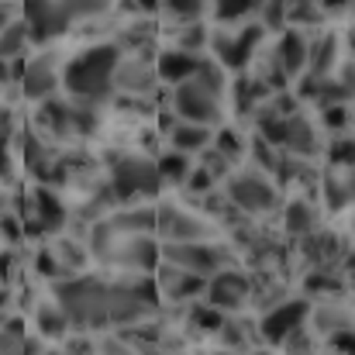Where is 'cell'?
<instances>
[{
  "label": "cell",
  "instance_id": "6da1fadb",
  "mask_svg": "<svg viewBox=\"0 0 355 355\" xmlns=\"http://www.w3.org/2000/svg\"><path fill=\"white\" fill-rule=\"evenodd\" d=\"M121 55L124 52L118 42H97V45H87L83 52H76L62 66L66 97L76 104H90V107L107 104L114 97V69H118Z\"/></svg>",
  "mask_w": 355,
  "mask_h": 355
},
{
  "label": "cell",
  "instance_id": "7a4b0ae2",
  "mask_svg": "<svg viewBox=\"0 0 355 355\" xmlns=\"http://www.w3.org/2000/svg\"><path fill=\"white\" fill-rule=\"evenodd\" d=\"M114 0H21L17 14L28 28L31 45L49 49L62 35H69L80 21H94L111 10Z\"/></svg>",
  "mask_w": 355,
  "mask_h": 355
},
{
  "label": "cell",
  "instance_id": "3957f363",
  "mask_svg": "<svg viewBox=\"0 0 355 355\" xmlns=\"http://www.w3.org/2000/svg\"><path fill=\"white\" fill-rule=\"evenodd\" d=\"M225 94H228V73L218 62H204L197 76L183 80L173 87L169 104L176 121L187 124H204V128H221L225 118Z\"/></svg>",
  "mask_w": 355,
  "mask_h": 355
},
{
  "label": "cell",
  "instance_id": "277c9868",
  "mask_svg": "<svg viewBox=\"0 0 355 355\" xmlns=\"http://www.w3.org/2000/svg\"><path fill=\"white\" fill-rule=\"evenodd\" d=\"M87 248L107 262L111 269H118L124 276H152L159 266V238L155 235H121L107 225V218H101L90 228Z\"/></svg>",
  "mask_w": 355,
  "mask_h": 355
},
{
  "label": "cell",
  "instance_id": "5b68a950",
  "mask_svg": "<svg viewBox=\"0 0 355 355\" xmlns=\"http://www.w3.org/2000/svg\"><path fill=\"white\" fill-rule=\"evenodd\" d=\"M252 128H255V138H262L269 148H276L279 155H293V159H307L314 162L324 148L321 141V128L314 124V118L300 111L293 114H272V111H259L252 118Z\"/></svg>",
  "mask_w": 355,
  "mask_h": 355
},
{
  "label": "cell",
  "instance_id": "8992f818",
  "mask_svg": "<svg viewBox=\"0 0 355 355\" xmlns=\"http://www.w3.org/2000/svg\"><path fill=\"white\" fill-rule=\"evenodd\" d=\"M221 187H225L221 193H225L228 207H232L235 214H241L245 221H248V218H269V214L283 204V193H279L276 180H272L269 173L248 166V162L235 166V169L221 180Z\"/></svg>",
  "mask_w": 355,
  "mask_h": 355
},
{
  "label": "cell",
  "instance_id": "52a82bcc",
  "mask_svg": "<svg viewBox=\"0 0 355 355\" xmlns=\"http://www.w3.org/2000/svg\"><path fill=\"white\" fill-rule=\"evenodd\" d=\"M266 31L259 21H241V24H218L207 35V59L218 62L225 73H245L262 49Z\"/></svg>",
  "mask_w": 355,
  "mask_h": 355
},
{
  "label": "cell",
  "instance_id": "ba28073f",
  "mask_svg": "<svg viewBox=\"0 0 355 355\" xmlns=\"http://www.w3.org/2000/svg\"><path fill=\"white\" fill-rule=\"evenodd\" d=\"M107 190H111V200H121V204H138V200L155 197L162 190L155 159L135 155V152L111 155V162H107Z\"/></svg>",
  "mask_w": 355,
  "mask_h": 355
},
{
  "label": "cell",
  "instance_id": "9c48e42d",
  "mask_svg": "<svg viewBox=\"0 0 355 355\" xmlns=\"http://www.w3.org/2000/svg\"><path fill=\"white\" fill-rule=\"evenodd\" d=\"M307 311H311V300L307 297H283L272 307L259 311V318H255L259 345L279 352L286 345V338H293L300 328H307Z\"/></svg>",
  "mask_w": 355,
  "mask_h": 355
},
{
  "label": "cell",
  "instance_id": "30bf717a",
  "mask_svg": "<svg viewBox=\"0 0 355 355\" xmlns=\"http://www.w3.org/2000/svg\"><path fill=\"white\" fill-rule=\"evenodd\" d=\"M155 238L159 245H183V241H207L218 238V228L207 214H197L183 204H155Z\"/></svg>",
  "mask_w": 355,
  "mask_h": 355
},
{
  "label": "cell",
  "instance_id": "8fae6325",
  "mask_svg": "<svg viewBox=\"0 0 355 355\" xmlns=\"http://www.w3.org/2000/svg\"><path fill=\"white\" fill-rule=\"evenodd\" d=\"M159 262H169V266H180L187 272H197V276H214L218 269H228L235 266V259L228 255V248L218 241V238H207V241H183V245H159Z\"/></svg>",
  "mask_w": 355,
  "mask_h": 355
},
{
  "label": "cell",
  "instance_id": "7c38bea8",
  "mask_svg": "<svg viewBox=\"0 0 355 355\" xmlns=\"http://www.w3.org/2000/svg\"><path fill=\"white\" fill-rule=\"evenodd\" d=\"M252 300H255V279L245 269L228 266V269H218L214 276H207L204 304L214 307V311H221L225 318L228 314H241Z\"/></svg>",
  "mask_w": 355,
  "mask_h": 355
},
{
  "label": "cell",
  "instance_id": "4fadbf2b",
  "mask_svg": "<svg viewBox=\"0 0 355 355\" xmlns=\"http://www.w3.org/2000/svg\"><path fill=\"white\" fill-rule=\"evenodd\" d=\"M17 87H21V97L31 101V104H42L49 97H59V90H62V66L49 52H38L31 59H21L17 62Z\"/></svg>",
  "mask_w": 355,
  "mask_h": 355
},
{
  "label": "cell",
  "instance_id": "5bb4252c",
  "mask_svg": "<svg viewBox=\"0 0 355 355\" xmlns=\"http://www.w3.org/2000/svg\"><path fill=\"white\" fill-rule=\"evenodd\" d=\"M152 283H155L159 297L169 300V304H197V300H204V286H207L204 276L187 272L180 266H169V262H159L155 266Z\"/></svg>",
  "mask_w": 355,
  "mask_h": 355
},
{
  "label": "cell",
  "instance_id": "9a60e30c",
  "mask_svg": "<svg viewBox=\"0 0 355 355\" xmlns=\"http://www.w3.org/2000/svg\"><path fill=\"white\" fill-rule=\"evenodd\" d=\"M307 49H311V35L297 31V28H283L269 42V52H272V59L279 62V69L286 73L290 83L307 73Z\"/></svg>",
  "mask_w": 355,
  "mask_h": 355
},
{
  "label": "cell",
  "instance_id": "2e32d148",
  "mask_svg": "<svg viewBox=\"0 0 355 355\" xmlns=\"http://www.w3.org/2000/svg\"><path fill=\"white\" fill-rule=\"evenodd\" d=\"M159 76H155V62L138 59V55H121L118 69H114V94H128V97H148L155 90Z\"/></svg>",
  "mask_w": 355,
  "mask_h": 355
},
{
  "label": "cell",
  "instance_id": "e0dca14e",
  "mask_svg": "<svg viewBox=\"0 0 355 355\" xmlns=\"http://www.w3.org/2000/svg\"><path fill=\"white\" fill-rule=\"evenodd\" d=\"M38 131L45 135V141H66L76 138L73 135V101L69 97H49L38 104Z\"/></svg>",
  "mask_w": 355,
  "mask_h": 355
},
{
  "label": "cell",
  "instance_id": "ac0fdd59",
  "mask_svg": "<svg viewBox=\"0 0 355 355\" xmlns=\"http://www.w3.org/2000/svg\"><path fill=\"white\" fill-rule=\"evenodd\" d=\"M204 62H207V55L183 52V49H173V45H169L166 52H159V55H155V76H159L162 83L176 87V83H183V80L197 76Z\"/></svg>",
  "mask_w": 355,
  "mask_h": 355
},
{
  "label": "cell",
  "instance_id": "d6986e66",
  "mask_svg": "<svg viewBox=\"0 0 355 355\" xmlns=\"http://www.w3.org/2000/svg\"><path fill=\"white\" fill-rule=\"evenodd\" d=\"M314 197H321V207L328 214L345 211L352 204V169H324V173H318Z\"/></svg>",
  "mask_w": 355,
  "mask_h": 355
},
{
  "label": "cell",
  "instance_id": "ffe728a7",
  "mask_svg": "<svg viewBox=\"0 0 355 355\" xmlns=\"http://www.w3.org/2000/svg\"><path fill=\"white\" fill-rule=\"evenodd\" d=\"M318 228H321V211H318L314 197L297 193L283 204V232L290 238H307Z\"/></svg>",
  "mask_w": 355,
  "mask_h": 355
},
{
  "label": "cell",
  "instance_id": "44dd1931",
  "mask_svg": "<svg viewBox=\"0 0 355 355\" xmlns=\"http://www.w3.org/2000/svg\"><path fill=\"white\" fill-rule=\"evenodd\" d=\"M31 321H35V335H38L45 345H52V342H55V345H62V342L73 335V324H69L66 311L55 304V297L42 300V304L35 307Z\"/></svg>",
  "mask_w": 355,
  "mask_h": 355
},
{
  "label": "cell",
  "instance_id": "7402d4cb",
  "mask_svg": "<svg viewBox=\"0 0 355 355\" xmlns=\"http://www.w3.org/2000/svg\"><path fill=\"white\" fill-rule=\"evenodd\" d=\"M166 138H169V148H173V152L197 159V155H200L204 148H211V141H214V128L176 121V124H173V128L166 131Z\"/></svg>",
  "mask_w": 355,
  "mask_h": 355
},
{
  "label": "cell",
  "instance_id": "603a6c76",
  "mask_svg": "<svg viewBox=\"0 0 355 355\" xmlns=\"http://www.w3.org/2000/svg\"><path fill=\"white\" fill-rule=\"evenodd\" d=\"M338 252H345V248L338 245V238L331 235V232H324V228H318V232H311L307 238H300V255L311 262V269H335Z\"/></svg>",
  "mask_w": 355,
  "mask_h": 355
},
{
  "label": "cell",
  "instance_id": "cb8c5ba5",
  "mask_svg": "<svg viewBox=\"0 0 355 355\" xmlns=\"http://www.w3.org/2000/svg\"><path fill=\"white\" fill-rule=\"evenodd\" d=\"M107 225L121 235H155V204H128L118 214H107Z\"/></svg>",
  "mask_w": 355,
  "mask_h": 355
},
{
  "label": "cell",
  "instance_id": "d4e9b609",
  "mask_svg": "<svg viewBox=\"0 0 355 355\" xmlns=\"http://www.w3.org/2000/svg\"><path fill=\"white\" fill-rule=\"evenodd\" d=\"M283 17H286V28H297V31H307V35L321 31L328 24L318 0H283Z\"/></svg>",
  "mask_w": 355,
  "mask_h": 355
},
{
  "label": "cell",
  "instance_id": "484cf974",
  "mask_svg": "<svg viewBox=\"0 0 355 355\" xmlns=\"http://www.w3.org/2000/svg\"><path fill=\"white\" fill-rule=\"evenodd\" d=\"M31 211H35V225H42L45 232L66 225V207H62V200H59V193H55L52 187H38V190H35Z\"/></svg>",
  "mask_w": 355,
  "mask_h": 355
},
{
  "label": "cell",
  "instance_id": "4316f807",
  "mask_svg": "<svg viewBox=\"0 0 355 355\" xmlns=\"http://www.w3.org/2000/svg\"><path fill=\"white\" fill-rule=\"evenodd\" d=\"M28 49H31V38H28V28L21 21V14L0 31V62H21L28 59Z\"/></svg>",
  "mask_w": 355,
  "mask_h": 355
},
{
  "label": "cell",
  "instance_id": "83f0119b",
  "mask_svg": "<svg viewBox=\"0 0 355 355\" xmlns=\"http://www.w3.org/2000/svg\"><path fill=\"white\" fill-rule=\"evenodd\" d=\"M262 0H211L207 14L218 24H241V21H255Z\"/></svg>",
  "mask_w": 355,
  "mask_h": 355
},
{
  "label": "cell",
  "instance_id": "f1b7e54d",
  "mask_svg": "<svg viewBox=\"0 0 355 355\" xmlns=\"http://www.w3.org/2000/svg\"><path fill=\"white\" fill-rule=\"evenodd\" d=\"M155 169H159V180H162V183L183 187V180H187L190 169H193V159H190V155H180V152H173V148H166V155L155 159Z\"/></svg>",
  "mask_w": 355,
  "mask_h": 355
},
{
  "label": "cell",
  "instance_id": "f546056e",
  "mask_svg": "<svg viewBox=\"0 0 355 355\" xmlns=\"http://www.w3.org/2000/svg\"><path fill=\"white\" fill-rule=\"evenodd\" d=\"M349 104H324V107H318V118L314 124L318 128H324L331 138L335 135H349Z\"/></svg>",
  "mask_w": 355,
  "mask_h": 355
},
{
  "label": "cell",
  "instance_id": "4dcf8cb0",
  "mask_svg": "<svg viewBox=\"0 0 355 355\" xmlns=\"http://www.w3.org/2000/svg\"><path fill=\"white\" fill-rule=\"evenodd\" d=\"M328 169H352V138L349 135H335L328 138V145L321 148Z\"/></svg>",
  "mask_w": 355,
  "mask_h": 355
},
{
  "label": "cell",
  "instance_id": "1f68e13d",
  "mask_svg": "<svg viewBox=\"0 0 355 355\" xmlns=\"http://www.w3.org/2000/svg\"><path fill=\"white\" fill-rule=\"evenodd\" d=\"M207 3L211 0H162V10L173 17V21H183V24H193L207 14Z\"/></svg>",
  "mask_w": 355,
  "mask_h": 355
},
{
  "label": "cell",
  "instance_id": "d6a6232c",
  "mask_svg": "<svg viewBox=\"0 0 355 355\" xmlns=\"http://www.w3.org/2000/svg\"><path fill=\"white\" fill-rule=\"evenodd\" d=\"M318 7L324 10V17H328V21H335L338 14H349L352 0H318Z\"/></svg>",
  "mask_w": 355,
  "mask_h": 355
},
{
  "label": "cell",
  "instance_id": "836d02e7",
  "mask_svg": "<svg viewBox=\"0 0 355 355\" xmlns=\"http://www.w3.org/2000/svg\"><path fill=\"white\" fill-rule=\"evenodd\" d=\"M14 17H17V10L10 7V0H0V31H3V28L14 21Z\"/></svg>",
  "mask_w": 355,
  "mask_h": 355
},
{
  "label": "cell",
  "instance_id": "e575fe53",
  "mask_svg": "<svg viewBox=\"0 0 355 355\" xmlns=\"http://www.w3.org/2000/svg\"><path fill=\"white\" fill-rule=\"evenodd\" d=\"M135 7H138L141 14H152V10H159V7H162V0H135Z\"/></svg>",
  "mask_w": 355,
  "mask_h": 355
},
{
  "label": "cell",
  "instance_id": "d590c367",
  "mask_svg": "<svg viewBox=\"0 0 355 355\" xmlns=\"http://www.w3.org/2000/svg\"><path fill=\"white\" fill-rule=\"evenodd\" d=\"M245 355H279L276 349H266V345H255V349H248Z\"/></svg>",
  "mask_w": 355,
  "mask_h": 355
},
{
  "label": "cell",
  "instance_id": "8d00e7d4",
  "mask_svg": "<svg viewBox=\"0 0 355 355\" xmlns=\"http://www.w3.org/2000/svg\"><path fill=\"white\" fill-rule=\"evenodd\" d=\"M200 355H235V352H228V349H221V345H211L207 352H200Z\"/></svg>",
  "mask_w": 355,
  "mask_h": 355
},
{
  "label": "cell",
  "instance_id": "74e56055",
  "mask_svg": "<svg viewBox=\"0 0 355 355\" xmlns=\"http://www.w3.org/2000/svg\"><path fill=\"white\" fill-rule=\"evenodd\" d=\"M38 355H62L59 349H45V352H38Z\"/></svg>",
  "mask_w": 355,
  "mask_h": 355
},
{
  "label": "cell",
  "instance_id": "f35d334b",
  "mask_svg": "<svg viewBox=\"0 0 355 355\" xmlns=\"http://www.w3.org/2000/svg\"><path fill=\"white\" fill-rule=\"evenodd\" d=\"M0 328H7V314L3 311H0Z\"/></svg>",
  "mask_w": 355,
  "mask_h": 355
},
{
  "label": "cell",
  "instance_id": "ab89813d",
  "mask_svg": "<svg viewBox=\"0 0 355 355\" xmlns=\"http://www.w3.org/2000/svg\"><path fill=\"white\" fill-rule=\"evenodd\" d=\"M300 355H318V352H300Z\"/></svg>",
  "mask_w": 355,
  "mask_h": 355
}]
</instances>
